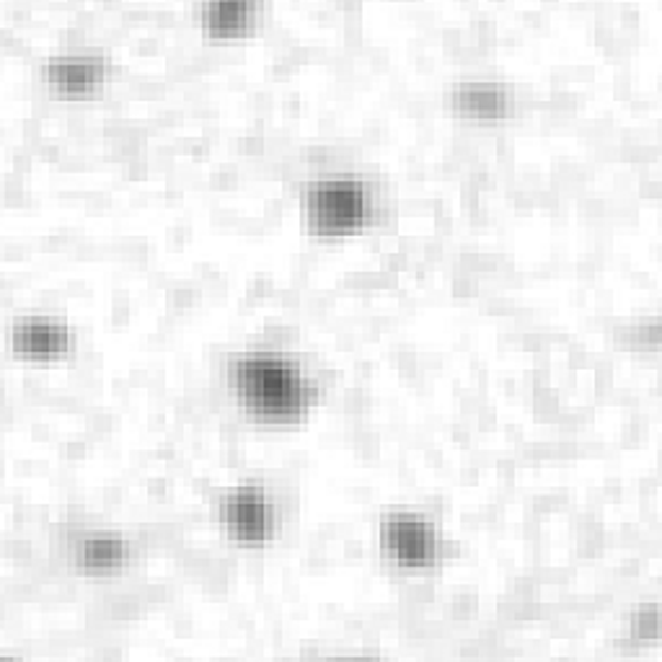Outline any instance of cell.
<instances>
[{"mask_svg": "<svg viewBox=\"0 0 662 662\" xmlns=\"http://www.w3.org/2000/svg\"><path fill=\"white\" fill-rule=\"evenodd\" d=\"M241 399L267 420H290L304 412L311 391L293 368L279 359L251 357L236 368Z\"/></svg>", "mask_w": 662, "mask_h": 662, "instance_id": "cell-1", "label": "cell"}, {"mask_svg": "<svg viewBox=\"0 0 662 662\" xmlns=\"http://www.w3.org/2000/svg\"><path fill=\"white\" fill-rule=\"evenodd\" d=\"M386 544L399 564L420 567L430 557L433 538L414 517H393V521L386 523Z\"/></svg>", "mask_w": 662, "mask_h": 662, "instance_id": "cell-4", "label": "cell"}, {"mask_svg": "<svg viewBox=\"0 0 662 662\" xmlns=\"http://www.w3.org/2000/svg\"><path fill=\"white\" fill-rule=\"evenodd\" d=\"M125 559V544L119 538H89L81 549V561L85 570L91 572H102V570H112L117 567L119 561Z\"/></svg>", "mask_w": 662, "mask_h": 662, "instance_id": "cell-8", "label": "cell"}, {"mask_svg": "<svg viewBox=\"0 0 662 662\" xmlns=\"http://www.w3.org/2000/svg\"><path fill=\"white\" fill-rule=\"evenodd\" d=\"M16 347L26 357H55L65 350V331L49 321H28L16 331Z\"/></svg>", "mask_w": 662, "mask_h": 662, "instance_id": "cell-5", "label": "cell"}, {"mask_svg": "<svg viewBox=\"0 0 662 662\" xmlns=\"http://www.w3.org/2000/svg\"><path fill=\"white\" fill-rule=\"evenodd\" d=\"M249 16H251V9L247 3L207 5V9H205V26L210 28L213 34H218V37H226V34L241 32V28L249 24Z\"/></svg>", "mask_w": 662, "mask_h": 662, "instance_id": "cell-9", "label": "cell"}, {"mask_svg": "<svg viewBox=\"0 0 662 662\" xmlns=\"http://www.w3.org/2000/svg\"><path fill=\"white\" fill-rule=\"evenodd\" d=\"M365 197L359 184L336 179L319 184L311 194V218L323 233H344L363 220Z\"/></svg>", "mask_w": 662, "mask_h": 662, "instance_id": "cell-2", "label": "cell"}, {"mask_svg": "<svg viewBox=\"0 0 662 662\" xmlns=\"http://www.w3.org/2000/svg\"><path fill=\"white\" fill-rule=\"evenodd\" d=\"M49 81L62 93H83L96 81V65L91 60H78V57L57 60L49 65Z\"/></svg>", "mask_w": 662, "mask_h": 662, "instance_id": "cell-7", "label": "cell"}, {"mask_svg": "<svg viewBox=\"0 0 662 662\" xmlns=\"http://www.w3.org/2000/svg\"><path fill=\"white\" fill-rule=\"evenodd\" d=\"M226 521L241 541H262L270 530L267 500L259 489H241L226 502Z\"/></svg>", "mask_w": 662, "mask_h": 662, "instance_id": "cell-3", "label": "cell"}, {"mask_svg": "<svg viewBox=\"0 0 662 662\" xmlns=\"http://www.w3.org/2000/svg\"><path fill=\"white\" fill-rule=\"evenodd\" d=\"M458 110L469 117L494 119L507 112V96L492 85H466L456 93Z\"/></svg>", "mask_w": 662, "mask_h": 662, "instance_id": "cell-6", "label": "cell"}]
</instances>
